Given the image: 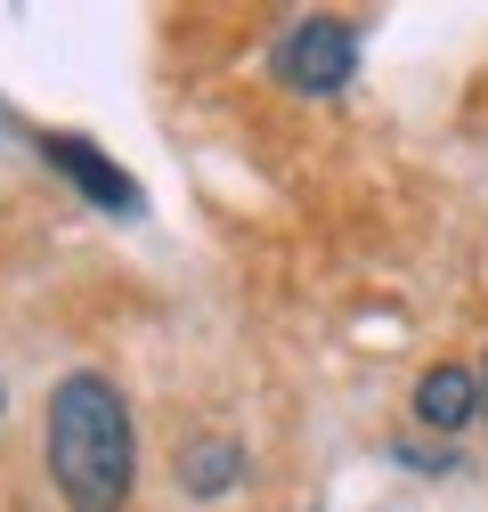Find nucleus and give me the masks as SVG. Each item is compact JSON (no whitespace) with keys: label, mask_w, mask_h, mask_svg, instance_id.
I'll list each match as a JSON object with an SVG mask.
<instances>
[{"label":"nucleus","mask_w":488,"mask_h":512,"mask_svg":"<svg viewBox=\"0 0 488 512\" xmlns=\"http://www.w3.org/2000/svg\"><path fill=\"white\" fill-rule=\"evenodd\" d=\"M480 415H488V382H480Z\"/></svg>","instance_id":"obj_7"},{"label":"nucleus","mask_w":488,"mask_h":512,"mask_svg":"<svg viewBox=\"0 0 488 512\" xmlns=\"http://www.w3.org/2000/svg\"><path fill=\"white\" fill-rule=\"evenodd\" d=\"M41 155H49L57 171H66V179L82 187V196H90L98 212H139V187L122 179V171H114V155H98L90 139H66V131H49V139H41Z\"/></svg>","instance_id":"obj_3"},{"label":"nucleus","mask_w":488,"mask_h":512,"mask_svg":"<svg viewBox=\"0 0 488 512\" xmlns=\"http://www.w3.org/2000/svg\"><path fill=\"white\" fill-rule=\"evenodd\" d=\"M236 480H244V447H236L228 431H204V439H188V447H179V488H188L196 504L228 496Z\"/></svg>","instance_id":"obj_5"},{"label":"nucleus","mask_w":488,"mask_h":512,"mask_svg":"<svg viewBox=\"0 0 488 512\" xmlns=\"http://www.w3.org/2000/svg\"><path fill=\"white\" fill-rule=\"evenodd\" d=\"M0 415H9V382H0Z\"/></svg>","instance_id":"obj_6"},{"label":"nucleus","mask_w":488,"mask_h":512,"mask_svg":"<svg viewBox=\"0 0 488 512\" xmlns=\"http://www.w3.org/2000/svg\"><path fill=\"white\" fill-rule=\"evenodd\" d=\"M472 415H480V366H464V358L423 366V382H415V423H423V431H464Z\"/></svg>","instance_id":"obj_4"},{"label":"nucleus","mask_w":488,"mask_h":512,"mask_svg":"<svg viewBox=\"0 0 488 512\" xmlns=\"http://www.w3.org/2000/svg\"><path fill=\"white\" fill-rule=\"evenodd\" d=\"M480 382H488V358H480Z\"/></svg>","instance_id":"obj_8"},{"label":"nucleus","mask_w":488,"mask_h":512,"mask_svg":"<svg viewBox=\"0 0 488 512\" xmlns=\"http://www.w3.org/2000/svg\"><path fill=\"white\" fill-rule=\"evenodd\" d=\"M269 66H277V82L301 90V98H334V90L358 74V33H350L342 17H293V25L277 33V49H269Z\"/></svg>","instance_id":"obj_2"},{"label":"nucleus","mask_w":488,"mask_h":512,"mask_svg":"<svg viewBox=\"0 0 488 512\" xmlns=\"http://www.w3.org/2000/svg\"><path fill=\"white\" fill-rule=\"evenodd\" d=\"M41 456L66 512H122L139 488V431L106 374H66L41 407Z\"/></svg>","instance_id":"obj_1"}]
</instances>
